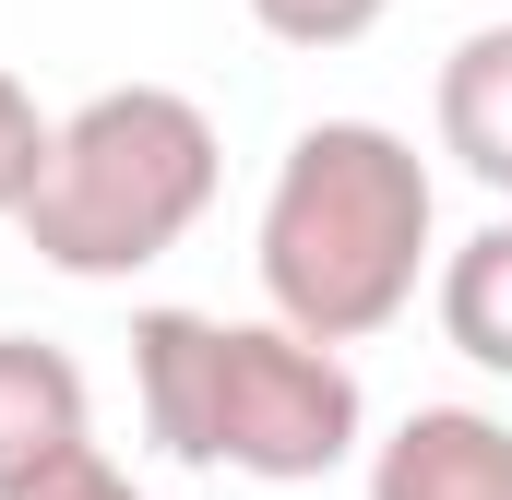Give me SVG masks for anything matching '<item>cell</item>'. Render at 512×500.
Masks as SVG:
<instances>
[{
	"mask_svg": "<svg viewBox=\"0 0 512 500\" xmlns=\"http://www.w3.org/2000/svg\"><path fill=\"white\" fill-rule=\"evenodd\" d=\"M262 322L310 334V346H370L417 310V286L441 274V179L393 120H310L274 155L251 227Z\"/></svg>",
	"mask_w": 512,
	"mask_h": 500,
	"instance_id": "obj_1",
	"label": "cell"
},
{
	"mask_svg": "<svg viewBox=\"0 0 512 500\" xmlns=\"http://www.w3.org/2000/svg\"><path fill=\"white\" fill-rule=\"evenodd\" d=\"M131 405L167 465L262 489H310L370 441V393L334 346L227 310H131Z\"/></svg>",
	"mask_w": 512,
	"mask_h": 500,
	"instance_id": "obj_2",
	"label": "cell"
},
{
	"mask_svg": "<svg viewBox=\"0 0 512 500\" xmlns=\"http://www.w3.org/2000/svg\"><path fill=\"white\" fill-rule=\"evenodd\" d=\"M215 191H227L215 108L179 96V84H108L60 120L48 179L24 203V239L72 286H131L215 215Z\"/></svg>",
	"mask_w": 512,
	"mask_h": 500,
	"instance_id": "obj_3",
	"label": "cell"
},
{
	"mask_svg": "<svg viewBox=\"0 0 512 500\" xmlns=\"http://www.w3.org/2000/svg\"><path fill=\"white\" fill-rule=\"evenodd\" d=\"M96 453V381L48 334H0V500L36 489L48 465Z\"/></svg>",
	"mask_w": 512,
	"mask_h": 500,
	"instance_id": "obj_4",
	"label": "cell"
},
{
	"mask_svg": "<svg viewBox=\"0 0 512 500\" xmlns=\"http://www.w3.org/2000/svg\"><path fill=\"white\" fill-rule=\"evenodd\" d=\"M370 500H512V417L417 405L370 441Z\"/></svg>",
	"mask_w": 512,
	"mask_h": 500,
	"instance_id": "obj_5",
	"label": "cell"
},
{
	"mask_svg": "<svg viewBox=\"0 0 512 500\" xmlns=\"http://www.w3.org/2000/svg\"><path fill=\"white\" fill-rule=\"evenodd\" d=\"M429 120H441V155L512 203V24H477L441 48V84H429Z\"/></svg>",
	"mask_w": 512,
	"mask_h": 500,
	"instance_id": "obj_6",
	"label": "cell"
},
{
	"mask_svg": "<svg viewBox=\"0 0 512 500\" xmlns=\"http://www.w3.org/2000/svg\"><path fill=\"white\" fill-rule=\"evenodd\" d=\"M429 310H441V346L465 358V370L512 381V215H489L477 239L441 250V274H429Z\"/></svg>",
	"mask_w": 512,
	"mask_h": 500,
	"instance_id": "obj_7",
	"label": "cell"
},
{
	"mask_svg": "<svg viewBox=\"0 0 512 500\" xmlns=\"http://www.w3.org/2000/svg\"><path fill=\"white\" fill-rule=\"evenodd\" d=\"M274 48H310V60H334V48H358L370 24H382L393 0H239Z\"/></svg>",
	"mask_w": 512,
	"mask_h": 500,
	"instance_id": "obj_8",
	"label": "cell"
},
{
	"mask_svg": "<svg viewBox=\"0 0 512 500\" xmlns=\"http://www.w3.org/2000/svg\"><path fill=\"white\" fill-rule=\"evenodd\" d=\"M48 143H60V120L0 72V215L24 227V203H36V179H48Z\"/></svg>",
	"mask_w": 512,
	"mask_h": 500,
	"instance_id": "obj_9",
	"label": "cell"
},
{
	"mask_svg": "<svg viewBox=\"0 0 512 500\" xmlns=\"http://www.w3.org/2000/svg\"><path fill=\"white\" fill-rule=\"evenodd\" d=\"M12 500H143V489H131L108 453H72V465H48L36 489H12Z\"/></svg>",
	"mask_w": 512,
	"mask_h": 500,
	"instance_id": "obj_10",
	"label": "cell"
}]
</instances>
